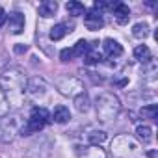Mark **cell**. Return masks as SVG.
I'll return each mask as SVG.
<instances>
[{
	"instance_id": "obj_28",
	"label": "cell",
	"mask_w": 158,
	"mask_h": 158,
	"mask_svg": "<svg viewBox=\"0 0 158 158\" xmlns=\"http://www.w3.org/2000/svg\"><path fill=\"white\" fill-rule=\"evenodd\" d=\"M0 104H4V93L0 91Z\"/></svg>"
},
{
	"instance_id": "obj_23",
	"label": "cell",
	"mask_w": 158,
	"mask_h": 158,
	"mask_svg": "<svg viewBox=\"0 0 158 158\" xmlns=\"http://www.w3.org/2000/svg\"><path fill=\"white\" fill-rule=\"evenodd\" d=\"M91 48V45L86 41V39H80L74 47H73V54H74V58H80V56H86V52Z\"/></svg>"
},
{
	"instance_id": "obj_13",
	"label": "cell",
	"mask_w": 158,
	"mask_h": 158,
	"mask_svg": "<svg viewBox=\"0 0 158 158\" xmlns=\"http://www.w3.org/2000/svg\"><path fill=\"white\" fill-rule=\"evenodd\" d=\"M50 119H52V121H56V123H67V121L71 119V112H69V108H67V106L58 104V106L52 110Z\"/></svg>"
},
{
	"instance_id": "obj_22",
	"label": "cell",
	"mask_w": 158,
	"mask_h": 158,
	"mask_svg": "<svg viewBox=\"0 0 158 158\" xmlns=\"http://www.w3.org/2000/svg\"><path fill=\"white\" fill-rule=\"evenodd\" d=\"M139 115L143 119H151V121H156V115H158V106L156 104H149V106H143L139 110Z\"/></svg>"
},
{
	"instance_id": "obj_18",
	"label": "cell",
	"mask_w": 158,
	"mask_h": 158,
	"mask_svg": "<svg viewBox=\"0 0 158 158\" xmlns=\"http://www.w3.org/2000/svg\"><path fill=\"white\" fill-rule=\"evenodd\" d=\"M89 97H88V93L84 91L82 95H78V97H74V106H76V110L78 112H82V114H86L88 110H89Z\"/></svg>"
},
{
	"instance_id": "obj_19",
	"label": "cell",
	"mask_w": 158,
	"mask_h": 158,
	"mask_svg": "<svg viewBox=\"0 0 158 158\" xmlns=\"http://www.w3.org/2000/svg\"><path fill=\"white\" fill-rule=\"evenodd\" d=\"M84 61L88 63V65H99L101 61H102V54L97 50V48H89L88 52H86V56H84Z\"/></svg>"
},
{
	"instance_id": "obj_7",
	"label": "cell",
	"mask_w": 158,
	"mask_h": 158,
	"mask_svg": "<svg viewBox=\"0 0 158 158\" xmlns=\"http://www.w3.org/2000/svg\"><path fill=\"white\" fill-rule=\"evenodd\" d=\"M76 158H106V152L99 145H76Z\"/></svg>"
},
{
	"instance_id": "obj_2",
	"label": "cell",
	"mask_w": 158,
	"mask_h": 158,
	"mask_svg": "<svg viewBox=\"0 0 158 158\" xmlns=\"http://www.w3.org/2000/svg\"><path fill=\"white\" fill-rule=\"evenodd\" d=\"M95 108H97V117L101 123H114L121 112V101L117 95L110 93V91H104L97 97L95 101Z\"/></svg>"
},
{
	"instance_id": "obj_16",
	"label": "cell",
	"mask_w": 158,
	"mask_h": 158,
	"mask_svg": "<svg viewBox=\"0 0 158 158\" xmlns=\"http://www.w3.org/2000/svg\"><path fill=\"white\" fill-rule=\"evenodd\" d=\"M134 58L138 60V61H143V63H149L152 58H151V50H149V47L147 45H138L136 48H134Z\"/></svg>"
},
{
	"instance_id": "obj_9",
	"label": "cell",
	"mask_w": 158,
	"mask_h": 158,
	"mask_svg": "<svg viewBox=\"0 0 158 158\" xmlns=\"http://www.w3.org/2000/svg\"><path fill=\"white\" fill-rule=\"evenodd\" d=\"M8 28H10V32L15 34V35L21 34V32L24 30V15L19 13V11L10 13V15H8Z\"/></svg>"
},
{
	"instance_id": "obj_5",
	"label": "cell",
	"mask_w": 158,
	"mask_h": 158,
	"mask_svg": "<svg viewBox=\"0 0 158 158\" xmlns=\"http://www.w3.org/2000/svg\"><path fill=\"white\" fill-rule=\"evenodd\" d=\"M56 88H58V91L61 95L71 97V99H74V97L84 93L82 80H78V78H74V76H60L56 80Z\"/></svg>"
},
{
	"instance_id": "obj_8",
	"label": "cell",
	"mask_w": 158,
	"mask_h": 158,
	"mask_svg": "<svg viewBox=\"0 0 158 158\" xmlns=\"http://www.w3.org/2000/svg\"><path fill=\"white\" fill-rule=\"evenodd\" d=\"M84 24L88 26V30H99L104 26V21L101 17V11L97 10H89L84 13Z\"/></svg>"
},
{
	"instance_id": "obj_1",
	"label": "cell",
	"mask_w": 158,
	"mask_h": 158,
	"mask_svg": "<svg viewBox=\"0 0 158 158\" xmlns=\"http://www.w3.org/2000/svg\"><path fill=\"white\" fill-rule=\"evenodd\" d=\"M26 89V76L21 69L17 67H10L0 74V91L4 93V97H8L11 106H21L24 102V93Z\"/></svg>"
},
{
	"instance_id": "obj_10",
	"label": "cell",
	"mask_w": 158,
	"mask_h": 158,
	"mask_svg": "<svg viewBox=\"0 0 158 158\" xmlns=\"http://www.w3.org/2000/svg\"><path fill=\"white\" fill-rule=\"evenodd\" d=\"M104 52H106V56L108 58H119L121 54H123V47L115 41V39H112V37H108V39H104Z\"/></svg>"
},
{
	"instance_id": "obj_24",
	"label": "cell",
	"mask_w": 158,
	"mask_h": 158,
	"mask_svg": "<svg viewBox=\"0 0 158 158\" xmlns=\"http://www.w3.org/2000/svg\"><path fill=\"white\" fill-rule=\"evenodd\" d=\"M147 34H149V26H147V23H138V24L132 26V35H134V37L143 39V37H147Z\"/></svg>"
},
{
	"instance_id": "obj_4",
	"label": "cell",
	"mask_w": 158,
	"mask_h": 158,
	"mask_svg": "<svg viewBox=\"0 0 158 158\" xmlns=\"http://www.w3.org/2000/svg\"><path fill=\"white\" fill-rule=\"evenodd\" d=\"M23 125L24 123H23L19 114L2 115V117H0V141H2V143H11L15 139V136L21 132Z\"/></svg>"
},
{
	"instance_id": "obj_25",
	"label": "cell",
	"mask_w": 158,
	"mask_h": 158,
	"mask_svg": "<svg viewBox=\"0 0 158 158\" xmlns=\"http://www.w3.org/2000/svg\"><path fill=\"white\" fill-rule=\"evenodd\" d=\"M73 58H74L73 48H63V50L60 52V60H61V61H71Z\"/></svg>"
},
{
	"instance_id": "obj_26",
	"label": "cell",
	"mask_w": 158,
	"mask_h": 158,
	"mask_svg": "<svg viewBox=\"0 0 158 158\" xmlns=\"http://www.w3.org/2000/svg\"><path fill=\"white\" fill-rule=\"evenodd\" d=\"M8 21V15L4 11V8H0V26H4V23Z\"/></svg>"
},
{
	"instance_id": "obj_17",
	"label": "cell",
	"mask_w": 158,
	"mask_h": 158,
	"mask_svg": "<svg viewBox=\"0 0 158 158\" xmlns=\"http://www.w3.org/2000/svg\"><path fill=\"white\" fill-rule=\"evenodd\" d=\"M65 8H67V13L73 15V17H78V15H84L86 13L84 4L82 2H76V0H69V2L65 4Z\"/></svg>"
},
{
	"instance_id": "obj_27",
	"label": "cell",
	"mask_w": 158,
	"mask_h": 158,
	"mask_svg": "<svg viewBox=\"0 0 158 158\" xmlns=\"http://www.w3.org/2000/svg\"><path fill=\"white\" fill-rule=\"evenodd\" d=\"M26 50H28L26 45H24V47H23V45H17V47H15V52H19V54H21V52H26Z\"/></svg>"
},
{
	"instance_id": "obj_3",
	"label": "cell",
	"mask_w": 158,
	"mask_h": 158,
	"mask_svg": "<svg viewBox=\"0 0 158 158\" xmlns=\"http://www.w3.org/2000/svg\"><path fill=\"white\" fill-rule=\"evenodd\" d=\"M110 151L114 158H134L139 152V143L128 134H119L112 139Z\"/></svg>"
},
{
	"instance_id": "obj_15",
	"label": "cell",
	"mask_w": 158,
	"mask_h": 158,
	"mask_svg": "<svg viewBox=\"0 0 158 158\" xmlns=\"http://www.w3.org/2000/svg\"><path fill=\"white\" fill-rule=\"evenodd\" d=\"M71 32V26H67V24H54L52 28H50V34H48V37L52 39V41H60V39H63L67 34Z\"/></svg>"
},
{
	"instance_id": "obj_21",
	"label": "cell",
	"mask_w": 158,
	"mask_h": 158,
	"mask_svg": "<svg viewBox=\"0 0 158 158\" xmlns=\"http://www.w3.org/2000/svg\"><path fill=\"white\" fill-rule=\"evenodd\" d=\"M136 136H138L143 143H149V141L152 139V130H151V127H147V125H138V127H136Z\"/></svg>"
},
{
	"instance_id": "obj_14",
	"label": "cell",
	"mask_w": 158,
	"mask_h": 158,
	"mask_svg": "<svg viewBox=\"0 0 158 158\" xmlns=\"http://www.w3.org/2000/svg\"><path fill=\"white\" fill-rule=\"evenodd\" d=\"M30 119L39 121V123H43V125H47V123H50V121H52V119H50L48 110H47V108H43V106H35V108H32V112H30Z\"/></svg>"
},
{
	"instance_id": "obj_6",
	"label": "cell",
	"mask_w": 158,
	"mask_h": 158,
	"mask_svg": "<svg viewBox=\"0 0 158 158\" xmlns=\"http://www.w3.org/2000/svg\"><path fill=\"white\" fill-rule=\"evenodd\" d=\"M47 89H48V84L43 80V78L34 76V78H30V80H26V89H24V93H26L28 99L39 101V99H43V97L47 95Z\"/></svg>"
},
{
	"instance_id": "obj_12",
	"label": "cell",
	"mask_w": 158,
	"mask_h": 158,
	"mask_svg": "<svg viewBox=\"0 0 158 158\" xmlns=\"http://www.w3.org/2000/svg\"><path fill=\"white\" fill-rule=\"evenodd\" d=\"M37 11H39V15L45 17V19L54 17L56 11H58V2H56V0H45V2L39 4V10H37Z\"/></svg>"
},
{
	"instance_id": "obj_11",
	"label": "cell",
	"mask_w": 158,
	"mask_h": 158,
	"mask_svg": "<svg viewBox=\"0 0 158 158\" xmlns=\"http://www.w3.org/2000/svg\"><path fill=\"white\" fill-rule=\"evenodd\" d=\"M112 11H114V17H115V21H117L119 24H127V23H128V19H130V10H128L127 4L117 2Z\"/></svg>"
},
{
	"instance_id": "obj_20",
	"label": "cell",
	"mask_w": 158,
	"mask_h": 158,
	"mask_svg": "<svg viewBox=\"0 0 158 158\" xmlns=\"http://www.w3.org/2000/svg\"><path fill=\"white\" fill-rule=\"evenodd\" d=\"M88 141H89V145H99L101 147L106 141V132L104 130H91L88 134Z\"/></svg>"
}]
</instances>
